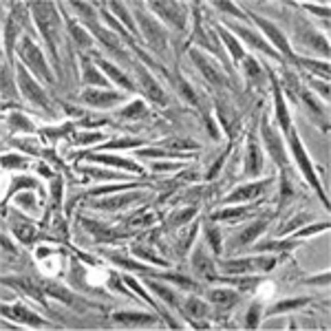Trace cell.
<instances>
[{"instance_id":"1","label":"cell","mask_w":331,"mask_h":331,"mask_svg":"<svg viewBox=\"0 0 331 331\" xmlns=\"http://www.w3.org/2000/svg\"><path fill=\"white\" fill-rule=\"evenodd\" d=\"M33 11H36V18H38V22H40V31L44 33L49 47H51V53L56 56V36H58V31H60L56 11L51 9V4H40V2L33 4Z\"/></svg>"},{"instance_id":"2","label":"cell","mask_w":331,"mask_h":331,"mask_svg":"<svg viewBox=\"0 0 331 331\" xmlns=\"http://www.w3.org/2000/svg\"><path fill=\"white\" fill-rule=\"evenodd\" d=\"M137 20H139L141 29H144L146 44L152 49V51H157L161 56V53L166 51V40H168L164 27H161V24H157L155 20H150L144 11H137Z\"/></svg>"},{"instance_id":"3","label":"cell","mask_w":331,"mask_h":331,"mask_svg":"<svg viewBox=\"0 0 331 331\" xmlns=\"http://www.w3.org/2000/svg\"><path fill=\"white\" fill-rule=\"evenodd\" d=\"M20 56H22L24 64H27V66H31L40 77H44V80H49V82L53 80V77H51V71H49L47 64H44L42 51H40V49H38L31 40H29V38H22V40H20Z\"/></svg>"},{"instance_id":"4","label":"cell","mask_w":331,"mask_h":331,"mask_svg":"<svg viewBox=\"0 0 331 331\" xmlns=\"http://www.w3.org/2000/svg\"><path fill=\"white\" fill-rule=\"evenodd\" d=\"M287 135H289V139H291V148H294V155H296V159H298V164L300 168H303V172H305V177H309V184L318 190V195H320V199L327 203V197H325V192L320 190V184H318V179H316V175H314V170H311V164H309V159L305 157V152H303V146H300V141H298V137H296V132H294V128H289L287 131Z\"/></svg>"},{"instance_id":"5","label":"cell","mask_w":331,"mask_h":331,"mask_svg":"<svg viewBox=\"0 0 331 331\" xmlns=\"http://www.w3.org/2000/svg\"><path fill=\"white\" fill-rule=\"evenodd\" d=\"M18 82H20V86H22V93H24V95H27V100H31V102L40 104V106H44V108H49L47 93H44V91H42L40 86H38L36 82H33V77L29 75V73L24 71L22 66H18Z\"/></svg>"},{"instance_id":"6","label":"cell","mask_w":331,"mask_h":331,"mask_svg":"<svg viewBox=\"0 0 331 331\" xmlns=\"http://www.w3.org/2000/svg\"><path fill=\"white\" fill-rule=\"evenodd\" d=\"M150 7L155 9L157 13H161L164 20L175 24L177 29H184V24H186V7L184 4H179V2H150Z\"/></svg>"},{"instance_id":"7","label":"cell","mask_w":331,"mask_h":331,"mask_svg":"<svg viewBox=\"0 0 331 331\" xmlns=\"http://www.w3.org/2000/svg\"><path fill=\"white\" fill-rule=\"evenodd\" d=\"M276 261L274 259H245V261H232V263H223V269L234 271V274H243V271H254V269H271Z\"/></svg>"},{"instance_id":"8","label":"cell","mask_w":331,"mask_h":331,"mask_svg":"<svg viewBox=\"0 0 331 331\" xmlns=\"http://www.w3.org/2000/svg\"><path fill=\"white\" fill-rule=\"evenodd\" d=\"M190 56H192V60H195V64L201 68V73H203V75L207 77V80H210L212 84H221V86H223V84H225V77L221 75V71H219V68H216L210 60H207V58L203 56V53H201V51H192Z\"/></svg>"},{"instance_id":"9","label":"cell","mask_w":331,"mask_h":331,"mask_svg":"<svg viewBox=\"0 0 331 331\" xmlns=\"http://www.w3.org/2000/svg\"><path fill=\"white\" fill-rule=\"evenodd\" d=\"M254 20L261 24V29H263L265 33H267V38H269V40L276 44V47L280 49V51L285 53V56H289L291 60H296V58H294V53H291V49H289V44H287V40H285V36H283V33L278 31V29L274 27V24H271L269 20H265V18H259V16H256Z\"/></svg>"},{"instance_id":"10","label":"cell","mask_w":331,"mask_h":331,"mask_svg":"<svg viewBox=\"0 0 331 331\" xmlns=\"http://www.w3.org/2000/svg\"><path fill=\"white\" fill-rule=\"evenodd\" d=\"M82 97H84V102H88L91 106H113V104H117L122 100V95L115 91H95V88L84 91Z\"/></svg>"},{"instance_id":"11","label":"cell","mask_w":331,"mask_h":331,"mask_svg":"<svg viewBox=\"0 0 331 331\" xmlns=\"http://www.w3.org/2000/svg\"><path fill=\"white\" fill-rule=\"evenodd\" d=\"M263 135H265V141H267V146H269L271 157H274V159L278 161V164H285V150H283V144H280L278 135H276V132L271 131L267 122H263Z\"/></svg>"},{"instance_id":"12","label":"cell","mask_w":331,"mask_h":331,"mask_svg":"<svg viewBox=\"0 0 331 331\" xmlns=\"http://www.w3.org/2000/svg\"><path fill=\"white\" fill-rule=\"evenodd\" d=\"M137 73H139L141 86L146 88V93L150 95V100H152V102H157V104H166V95H164V91H161V88L157 86V82L152 80V75H150V73H146L144 68H137Z\"/></svg>"},{"instance_id":"13","label":"cell","mask_w":331,"mask_h":331,"mask_svg":"<svg viewBox=\"0 0 331 331\" xmlns=\"http://www.w3.org/2000/svg\"><path fill=\"white\" fill-rule=\"evenodd\" d=\"M2 314L9 316V318H16V320H22V323H29V325H33V327L44 325V320L40 318V316L31 314V311L20 307V305H16V307H2Z\"/></svg>"},{"instance_id":"14","label":"cell","mask_w":331,"mask_h":331,"mask_svg":"<svg viewBox=\"0 0 331 331\" xmlns=\"http://www.w3.org/2000/svg\"><path fill=\"white\" fill-rule=\"evenodd\" d=\"M263 190H265V184H248V186H243V188H239V190H234V192H232V195L228 197V201L254 199V197H259Z\"/></svg>"},{"instance_id":"15","label":"cell","mask_w":331,"mask_h":331,"mask_svg":"<svg viewBox=\"0 0 331 331\" xmlns=\"http://www.w3.org/2000/svg\"><path fill=\"white\" fill-rule=\"evenodd\" d=\"M88 159L93 161H102V164H111V166H120V168H126V170H132V172H141V168L137 164L128 159H120V157H111V155H88Z\"/></svg>"},{"instance_id":"16","label":"cell","mask_w":331,"mask_h":331,"mask_svg":"<svg viewBox=\"0 0 331 331\" xmlns=\"http://www.w3.org/2000/svg\"><path fill=\"white\" fill-rule=\"evenodd\" d=\"M210 300L216 303V305H221V307H230V305H234L236 300H239V296H236V291H232V289H212Z\"/></svg>"},{"instance_id":"17","label":"cell","mask_w":331,"mask_h":331,"mask_svg":"<svg viewBox=\"0 0 331 331\" xmlns=\"http://www.w3.org/2000/svg\"><path fill=\"white\" fill-rule=\"evenodd\" d=\"M97 64H100V66H102L104 71H106L108 75H111V77H113V80H115L117 84H120V86H124V88H128V91H132V84H131V80H128V77H126L124 73L120 71V68H115V66H113V64L104 62L102 58H97Z\"/></svg>"},{"instance_id":"18","label":"cell","mask_w":331,"mask_h":331,"mask_svg":"<svg viewBox=\"0 0 331 331\" xmlns=\"http://www.w3.org/2000/svg\"><path fill=\"white\" fill-rule=\"evenodd\" d=\"M91 29L97 33V38L106 44L108 49H113L115 53H120V56H124V49H122V44H120V38H115V36H111L108 31H104V29H100V27H95V22H91Z\"/></svg>"},{"instance_id":"19","label":"cell","mask_w":331,"mask_h":331,"mask_svg":"<svg viewBox=\"0 0 331 331\" xmlns=\"http://www.w3.org/2000/svg\"><path fill=\"white\" fill-rule=\"evenodd\" d=\"M234 31H236V33H239V36H241V38H243V40H248V42L252 44V47L261 49V51L269 53V56H276V53H274V49H271V47H267V44H265L263 40H261V38H259V36H254V33H250V31H248V29H243V27H236V24H234Z\"/></svg>"},{"instance_id":"20","label":"cell","mask_w":331,"mask_h":331,"mask_svg":"<svg viewBox=\"0 0 331 331\" xmlns=\"http://www.w3.org/2000/svg\"><path fill=\"white\" fill-rule=\"evenodd\" d=\"M265 228H267V219H261L259 223L250 225L248 230H243V232H241V236L236 239V245H245V243H250V241H254L256 236H259Z\"/></svg>"},{"instance_id":"21","label":"cell","mask_w":331,"mask_h":331,"mask_svg":"<svg viewBox=\"0 0 331 331\" xmlns=\"http://www.w3.org/2000/svg\"><path fill=\"white\" fill-rule=\"evenodd\" d=\"M82 66H84V80L91 82V84H100V86H106V77L102 75L100 71H95V68L91 66V62H88V58H82Z\"/></svg>"},{"instance_id":"22","label":"cell","mask_w":331,"mask_h":331,"mask_svg":"<svg viewBox=\"0 0 331 331\" xmlns=\"http://www.w3.org/2000/svg\"><path fill=\"white\" fill-rule=\"evenodd\" d=\"M261 150H259V146L256 144H252L250 146V150H248V172L250 175H259L261 172Z\"/></svg>"},{"instance_id":"23","label":"cell","mask_w":331,"mask_h":331,"mask_svg":"<svg viewBox=\"0 0 331 331\" xmlns=\"http://www.w3.org/2000/svg\"><path fill=\"white\" fill-rule=\"evenodd\" d=\"M113 318L117 323H155V318L148 314H115Z\"/></svg>"},{"instance_id":"24","label":"cell","mask_w":331,"mask_h":331,"mask_svg":"<svg viewBox=\"0 0 331 331\" xmlns=\"http://www.w3.org/2000/svg\"><path fill=\"white\" fill-rule=\"evenodd\" d=\"M309 300L307 298H296V300H283V303L274 305V307L269 309V314H280V311H287V309H296V307H303V305H307Z\"/></svg>"},{"instance_id":"25","label":"cell","mask_w":331,"mask_h":331,"mask_svg":"<svg viewBox=\"0 0 331 331\" xmlns=\"http://www.w3.org/2000/svg\"><path fill=\"white\" fill-rule=\"evenodd\" d=\"M276 111H278V120H280V124H283V128H285V131H289L291 124L287 120V111H285V102H283V95H280L278 86H276Z\"/></svg>"},{"instance_id":"26","label":"cell","mask_w":331,"mask_h":331,"mask_svg":"<svg viewBox=\"0 0 331 331\" xmlns=\"http://www.w3.org/2000/svg\"><path fill=\"white\" fill-rule=\"evenodd\" d=\"M42 289L47 291V294H51L53 298H60L62 303H73V296L68 294V291L64 289V287H58V285H44Z\"/></svg>"},{"instance_id":"27","label":"cell","mask_w":331,"mask_h":331,"mask_svg":"<svg viewBox=\"0 0 331 331\" xmlns=\"http://www.w3.org/2000/svg\"><path fill=\"white\" fill-rule=\"evenodd\" d=\"M184 309L192 316V318H201V316H205V311H207V309H205V305L201 303V300H197V298H190V300H188Z\"/></svg>"},{"instance_id":"28","label":"cell","mask_w":331,"mask_h":331,"mask_svg":"<svg viewBox=\"0 0 331 331\" xmlns=\"http://www.w3.org/2000/svg\"><path fill=\"white\" fill-rule=\"evenodd\" d=\"M221 36H223V40H225V44H228V49H230V53H232V58H236V60H241L243 58V51H241V47H239V42L234 40V38L230 36L228 31H223L221 29Z\"/></svg>"},{"instance_id":"29","label":"cell","mask_w":331,"mask_h":331,"mask_svg":"<svg viewBox=\"0 0 331 331\" xmlns=\"http://www.w3.org/2000/svg\"><path fill=\"white\" fill-rule=\"evenodd\" d=\"M144 111H146L144 102H132L131 106H126L124 111H122V117H126V120H135V117H139Z\"/></svg>"},{"instance_id":"30","label":"cell","mask_w":331,"mask_h":331,"mask_svg":"<svg viewBox=\"0 0 331 331\" xmlns=\"http://www.w3.org/2000/svg\"><path fill=\"white\" fill-rule=\"evenodd\" d=\"M248 212V207H230V210H223V212H216L214 214V219H241V216Z\"/></svg>"},{"instance_id":"31","label":"cell","mask_w":331,"mask_h":331,"mask_svg":"<svg viewBox=\"0 0 331 331\" xmlns=\"http://www.w3.org/2000/svg\"><path fill=\"white\" fill-rule=\"evenodd\" d=\"M195 267H197V269H201L203 274L210 276V271H212V263L207 261V256H205V254L197 252V254H195Z\"/></svg>"},{"instance_id":"32","label":"cell","mask_w":331,"mask_h":331,"mask_svg":"<svg viewBox=\"0 0 331 331\" xmlns=\"http://www.w3.org/2000/svg\"><path fill=\"white\" fill-rule=\"evenodd\" d=\"M111 259L115 261V263H120V265H124V267H131V269H139V271H146V274H150V267H146V265H137V263H132V261H128V259H122V256H115V254H111Z\"/></svg>"},{"instance_id":"33","label":"cell","mask_w":331,"mask_h":331,"mask_svg":"<svg viewBox=\"0 0 331 331\" xmlns=\"http://www.w3.org/2000/svg\"><path fill=\"white\" fill-rule=\"evenodd\" d=\"M148 287H150L155 294H159L164 300H168L170 305H175V294H172L170 289H166V287H161V285H157V283H148Z\"/></svg>"},{"instance_id":"34","label":"cell","mask_w":331,"mask_h":331,"mask_svg":"<svg viewBox=\"0 0 331 331\" xmlns=\"http://www.w3.org/2000/svg\"><path fill=\"white\" fill-rule=\"evenodd\" d=\"M111 7H113V11H117V13H120V16H122V20H124V22H126V27H128V29H131V31H132V33H135V31H137V29H135V24H132V20H131V18H128V13H126L124 4H122V2H113V4H111Z\"/></svg>"},{"instance_id":"35","label":"cell","mask_w":331,"mask_h":331,"mask_svg":"<svg viewBox=\"0 0 331 331\" xmlns=\"http://www.w3.org/2000/svg\"><path fill=\"white\" fill-rule=\"evenodd\" d=\"M9 124H11L13 128H20V131H33V126L29 124L27 120L20 115V113H13L11 115V120H9Z\"/></svg>"},{"instance_id":"36","label":"cell","mask_w":331,"mask_h":331,"mask_svg":"<svg viewBox=\"0 0 331 331\" xmlns=\"http://www.w3.org/2000/svg\"><path fill=\"white\" fill-rule=\"evenodd\" d=\"M207 239H210V245H212V250L219 254L221 252V234H219V230H214V228H207Z\"/></svg>"},{"instance_id":"37","label":"cell","mask_w":331,"mask_h":331,"mask_svg":"<svg viewBox=\"0 0 331 331\" xmlns=\"http://www.w3.org/2000/svg\"><path fill=\"white\" fill-rule=\"evenodd\" d=\"M71 33H73L75 40H80L82 47H88V44H91V38H88L86 33L82 31V27H77V24H71Z\"/></svg>"},{"instance_id":"38","label":"cell","mask_w":331,"mask_h":331,"mask_svg":"<svg viewBox=\"0 0 331 331\" xmlns=\"http://www.w3.org/2000/svg\"><path fill=\"white\" fill-rule=\"evenodd\" d=\"M289 248H294V243H289V241H285V243H278V241H269V243L259 245V250H289Z\"/></svg>"},{"instance_id":"39","label":"cell","mask_w":331,"mask_h":331,"mask_svg":"<svg viewBox=\"0 0 331 331\" xmlns=\"http://www.w3.org/2000/svg\"><path fill=\"white\" fill-rule=\"evenodd\" d=\"M16 234L20 241H24V243H31V241L36 239V230H31V228H16Z\"/></svg>"},{"instance_id":"40","label":"cell","mask_w":331,"mask_h":331,"mask_svg":"<svg viewBox=\"0 0 331 331\" xmlns=\"http://www.w3.org/2000/svg\"><path fill=\"white\" fill-rule=\"evenodd\" d=\"M141 139H117V141H111L106 148H131V146H139Z\"/></svg>"},{"instance_id":"41","label":"cell","mask_w":331,"mask_h":331,"mask_svg":"<svg viewBox=\"0 0 331 331\" xmlns=\"http://www.w3.org/2000/svg\"><path fill=\"white\" fill-rule=\"evenodd\" d=\"M259 311H261V305H252L250 314H248V327L254 329L259 325Z\"/></svg>"},{"instance_id":"42","label":"cell","mask_w":331,"mask_h":331,"mask_svg":"<svg viewBox=\"0 0 331 331\" xmlns=\"http://www.w3.org/2000/svg\"><path fill=\"white\" fill-rule=\"evenodd\" d=\"M2 166L4 168H22V166H27V161L20 159V157H2Z\"/></svg>"},{"instance_id":"43","label":"cell","mask_w":331,"mask_h":331,"mask_svg":"<svg viewBox=\"0 0 331 331\" xmlns=\"http://www.w3.org/2000/svg\"><path fill=\"white\" fill-rule=\"evenodd\" d=\"M166 146L168 148H181V150H184V148H197V144H192V141H188V139H170Z\"/></svg>"},{"instance_id":"44","label":"cell","mask_w":331,"mask_h":331,"mask_svg":"<svg viewBox=\"0 0 331 331\" xmlns=\"http://www.w3.org/2000/svg\"><path fill=\"white\" fill-rule=\"evenodd\" d=\"M245 66H248V73L252 77H261V68H259V64H256V60L245 58Z\"/></svg>"},{"instance_id":"45","label":"cell","mask_w":331,"mask_h":331,"mask_svg":"<svg viewBox=\"0 0 331 331\" xmlns=\"http://www.w3.org/2000/svg\"><path fill=\"white\" fill-rule=\"evenodd\" d=\"M36 188V181H33V179H16V181H13V188H11V195H13V192H16L18 190V188Z\"/></svg>"},{"instance_id":"46","label":"cell","mask_w":331,"mask_h":331,"mask_svg":"<svg viewBox=\"0 0 331 331\" xmlns=\"http://www.w3.org/2000/svg\"><path fill=\"white\" fill-rule=\"evenodd\" d=\"M216 7H221V9H223V11H230V13H234V16H239V18L243 16V13H241L239 9H236L232 2H216Z\"/></svg>"},{"instance_id":"47","label":"cell","mask_w":331,"mask_h":331,"mask_svg":"<svg viewBox=\"0 0 331 331\" xmlns=\"http://www.w3.org/2000/svg\"><path fill=\"white\" fill-rule=\"evenodd\" d=\"M327 228H329V223H318V225H314V228H309V230H303V232H298V236H307V234H314V232L327 230Z\"/></svg>"},{"instance_id":"48","label":"cell","mask_w":331,"mask_h":331,"mask_svg":"<svg viewBox=\"0 0 331 331\" xmlns=\"http://www.w3.org/2000/svg\"><path fill=\"white\" fill-rule=\"evenodd\" d=\"M135 254H137V256H139V259H150V261H152V263H157V265H166V263H164V261L155 259V256H152V254H150V252H144V250H137V252H135Z\"/></svg>"},{"instance_id":"49","label":"cell","mask_w":331,"mask_h":331,"mask_svg":"<svg viewBox=\"0 0 331 331\" xmlns=\"http://www.w3.org/2000/svg\"><path fill=\"white\" fill-rule=\"evenodd\" d=\"M126 283H128V285H131V287H132V289H135V291H139V294H141V298H144V300H148V294H146V291H144V289H139V285H137V283H135V280H132V278H131V276H126Z\"/></svg>"},{"instance_id":"50","label":"cell","mask_w":331,"mask_h":331,"mask_svg":"<svg viewBox=\"0 0 331 331\" xmlns=\"http://www.w3.org/2000/svg\"><path fill=\"white\" fill-rule=\"evenodd\" d=\"M303 100H305V102H307V104H309V106H311V111H314V113H316V115H318V113H320V106H318V104H316L314 100H311V95H309V93H303Z\"/></svg>"},{"instance_id":"51","label":"cell","mask_w":331,"mask_h":331,"mask_svg":"<svg viewBox=\"0 0 331 331\" xmlns=\"http://www.w3.org/2000/svg\"><path fill=\"white\" fill-rule=\"evenodd\" d=\"M181 91H184L186 93V97H188V100H190L192 104H197V97H195V93H192V88L190 86H188V84L184 82V84H181Z\"/></svg>"},{"instance_id":"52","label":"cell","mask_w":331,"mask_h":331,"mask_svg":"<svg viewBox=\"0 0 331 331\" xmlns=\"http://www.w3.org/2000/svg\"><path fill=\"white\" fill-rule=\"evenodd\" d=\"M192 214H195V207H190V210H186V212H181V214H177L175 223H181V221H188V216H192Z\"/></svg>"},{"instance_id":"53","label":"cell","mask_w":331,"mask_h":331,"mask_svg":"<svg viewBox=\"0 0 331 331\" xmlns=\"http://www.w3.org/2000/svg\"><path fill=\"white\" fill-rule=\"evenodd\" d=\"M100 135H77V141H97Z\"/></svg>"},{"instance_id":"54","label":"cell","mask_w":331,"mask_h":331,"mask_svg":"<svg viewBox=\"0 0 331 331\" xmlns=\"http://www.w3.org/2000/svg\"><path fill=\"white\" fill-rule=\"evenodd\" d=\"M314 86H316V88H320V91H323V93H325V97H327V95H329V86H327V84H320V82H314Z\"/></svg>"}]
</instances>
